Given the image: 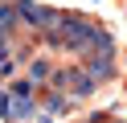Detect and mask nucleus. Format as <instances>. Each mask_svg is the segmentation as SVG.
<instances>
[{"instance_id":"obj_4","label":"nucleus","mask_w":127,"mask_h":123,"mask_svg":"<svg viewBox=\"0 0 127 123\" xmlns=\"http://www.w3.org/2000/svg\"><path fill=\"white\" fill-rule=\"evenodd\" d=\"M53 70H58V66H53L49 57H33V62H29V82H33V86H45V82L53 78Z\"/></svg>"},{"instance_id":"obj_3","label":"nucleus","mask_w":127,"mask_h":123,"mask_svg":"<svg viewBox=\"0 0 127 123\" xmlns=\"http://www.w3.org/2000/svg\"><path fill=\"white\" fill-rule=\"evenodd\" d=\"M41 111H45V115H53V119H58V115H70V111H74V98L62 94V90H53V94H45Z\"/></svg>"},{"instance_id":"obj_5","label":"nucleus","mask_w":127,"mask_h":123,"mask_svg":"<svg viewBox=\"0 0 127 123\" xmlns=\"http://www.w3.org/2000/svg\"><path fill=\"white\" fill-rule=\"evenodd\" d=\"M8 94H37V86H33L29 78H17V82L8 86Z\"/></svg>"},{"instance_id":"obj_1","label":"nucleus","mask_w":127,"mask_h":123,"mask_svg":"<svg viewBox=\"0 0 127 123\" xmlns=\"http://www.w3.org/2000/svg\"><path fill=\"white\" fill-rule=\"evenodd\" d=\"M12 4H17L21 25H29V33H49V29H58V21H62L58 8L37 4V0H12Z\"/></svg>"},{"instance_id":"obj_6","label":"nucleus","mask_w":127,"mask_h":123,"mask_svg":"<svg viewBox=\"0 0 127 123\" xmlns=\"http://www.w3.org/2000/svg\"><path fill=\"white\" fill-rule=\"evenodd\" d=\"M0 103H4V86H0Z\"/></svg>"},{"instance_id":"obj_2","label":"nucleus","mask_w":127,"mask_h":123,"mask_svg":"<svg viewBox=\"0 0 127 123\" xmlns=\"http://www.w3.org/2000/svg\"><path fill=\"white\" fill-rule=\"evenodd\" d=\"M41 103L37 94H8L4 90V103H0V123H33Z\"/></svg>"}]
</instances>
